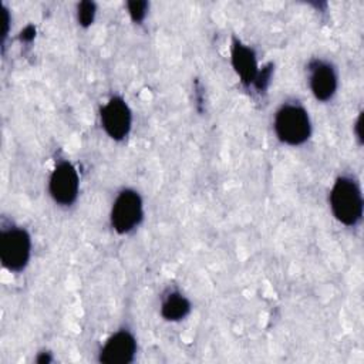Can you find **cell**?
Wrapping results in <instances>:
<instances>
[{
  "instance_id": "6",
  "label": "cell",
  "mask_w": 364,
  "mask_h": 364,
  "mask_svg": "<svg viewBox=\"0 0 364 364\" xmlns=\"http://www.w3.org/2000/svg\"><path fill=\"white\" fill-rule=\"evenodd\" d=\"M80 192V175L70 161H60L48 178V193L60 206H71Z\"/></svg>"
},
{
  "instance_id": "9",
  "label": "cell",
  "mask_w": 364,
  "mask_h": 364,
  "mask_svg": "<svg viewBox=\"0 0 364 364\" xmlns=\"http://www.w3.org/2000/svg\"><path fill=\"white\" fill-rule=\"evenodd\" d=\"M230 63L240 82L246 87L253 85L260 70L255 50L247 44H243L240 40L233 38L230 47Z\"/></svg>"
},
{
  "instance_id": "10",
  "label": "cell",
  "mask_w": 364,
  "mask_h": 364,
  "mask_svg": "<svg viewBox=\"0 0 364 364\" xmlns=\"http://www.w3.org/2000/svg\"><path fill=\"white\" fill-rule=\"evenodd\" d=\"M192 304L186 296H183L181 291L173 290L169 291L162 303H161V317L166 321H181L191 313Z\"/></svg>"
},
{
  "instance_id": "13",
  "label": "cell",
  "mask_w": 364,
  "mask_h": 364,
  "mask_svg": "<svg viewBox=\"0 0 364 364\" xmlns=\"http://www.w3.org/2000/svg\"><path fill=\"white\" fill-rule=\"evenodd\" d=\"M272 74H273V65L272 64H267L263 68H260L259 73H257V77H256V80L253 82V87L257 91H264L269 87V84H270Z\"/></svg>"
},
{
  "instance_id": "17",
  "label": "cell",
  "mask_w": 364,
  "mask_h": 364,
  "mask_svg": "<svg viewBox=\"0 0 364 364\" xmlns=\"http://www.w3.org/2000/svg\"><path fill=\"white\" fill-rule=\"evenodd\" d=\"M36 361H37L38 364H48V363H51V361H53V357H51V354H50V353L43 351V353H40V354L37 355Z\"/></svg>"
},
{
  "instance_id": "12",
  "label": "cell",
  "mask_w": 364,
  "mask_h": 364,
  "mask_svg": "<svg viewBox=\"0 0 364 364\" xmlns=\"http://www.w3.org/2000/svg\"><path fill=\"white\" fill-rule=\"evenodd\" d=\"M149 4L148 1L144 0H132L127 3V13L129 14V18L134 23H142L144 18L146 17Z\"/></svg>"
},
{
  "instance_id": "15",
  "label": "cell",
  "mask_w": 364,
  "mask_h": 364,
  "mask_svg": "<svg viewBox=\"0 0 364 364\" xmlns=\"http://www.w3.org/2000/svg\"><path fill=\"white\" fill-rule=\"evenodd\" d=\"M34 37H36V27L31 26V24L26 26V27L23 28V31L20 33V40H21V41H26V43L33 41Z\"/></svg>"
},
{
  "instance_id": "4",
  "label": "cell",
  "mask_w": 364,
  "mask_h": 364,
  "mask_svg": "<svg viewBox=\"0 0 364 364\" xmlns=\"http://www.w3.org/2000/svg\"><path fill=\"white\" fill-rule=\"evenodd\" d=\"M31 256V236L24 228L3 229L0 235L1 264L14 273L23 272Z\"/></svg>"
},
{
  "instance_id": "1",
  "label": "cell",
  "mask_w": 364,
  "mask_h": 364,
  "mask_svg": "<svg viewBox=\"0 0 364 364\" xmlns=\"http://www.w3.org/2000/svg\"><path fill=\"white\" fill-rule=\"evenodd\" d=\"M330 210L334 219L347 226L355 228L364 212V199L360 182L351 175H340L333 182L328 193Z\"/></svg>"
},
{
  "instance_id": "16",
  "label": "cell",
  "mask_w": 364,
  "mask_h": 364,
  "mask_svg": "<svg viewBox=\"0 0 364 364\" xmlns=\"http://www.w3.org/2000/svg\"><path fill=\"white\" fill-rule=\"evenodd\" d=\"M3 31H1V43H4L7 33H9V26H10V16L6 7H3Z\"/></svg>"
},
{
  "instance_id": "11",
  "label": "cell",
  "mask_w": 364,
  "mask_h": 364,
  "mask_svg": "<svg viewBox=\"0 0 364 364\" xmlns=\"http://www.w3.org/2000/svg\"><path fill=\"white\" fill-rule=\"evenodd\" d=\"M95 14H97V6L94 1L84 0L77 4V21L81 27L84 28L90 27L95 20Z\"/></svg>"
},
{
  "instance_id": "14",
  "label": "cell",
  "mask_w": 364,
  "mask_h": 364,
  "mask_svg": "<svg viewBox=\"0 0 364 364\" xmlns=\"http://www.w3.org/2000/svg\"><path fill=\"white\" fill-rule=\"evenodd\" d=\"M363 112H360L354 121V125H353V134H354V138L357 139L358 145L363 144Z\"/></svg>"
},
{
  "instance_id": "2",
  "label": "cell",
  "mask_w": 364,
  "mask_h": 364,
  "mask_svg": "<svg viewBox=\"0 0 364 364\" xmlns=\"http://www.w3.org/2000/svg\"><path fill=\"white\" fill-rule=\"evenodd\" d=\"M273 129L280 142L290 146L303 145L311 135L309 111L297 102L280 105L274 114Z\"/></svg>"
},
{
  "instance_id": "3",
  "label": "cell",
  "mask_w": 364,
  "mask_h": 364,
  "mask_svg": "<svg viewBox=\"0 0 364 364\" xmlns=\"http://www.w3.org/2000/svg\"><path fill=\"white\" fill-rule=\"evenodd\" d=\"M144 219V202L141 195L131 188H125L115 196L111 212L109 222L112 229L118 235H128L135 230Z\"/></svg>"
},
{
  "instance_id": "8",
  "label": "cell",
  "mask_w": 364,
  "mask_h": 364,
  "mask_svg": "<svg viewBox=\"0 0 364 364\" xmlns=\"http://www.w3.org/2000/svg\"><path fill=\"white\" fill-rule=\"evenodd\" d=\"M309 87L313 97L320 102L333 100L338 90V74L336 67L326 60L309 63Z\"/></svg>"
},
{
  "instance_id": "5",
  "label": "cell",
  "mask_w": 364,
  "mask_h": 364,
  "mask_svg": "<svg viewBox=\"0 0 364 364\" xmlns=\"http://www.w3.org/2000/svg\"><path fill=\"white\" fill-rule=\"evenodd\" d=\"M100 122L112 141H124L132 128V111L119 95H112L100 108Z\"/></svg>"
},
{
  "instance_id": "7",
  "label": "cell",
  "mask_w": 364,
  "mask_h": 364,
  "mask_svg": "<svg viewBox=\"0 0 364 364\" xmlns=\"http://www.w3.org/2000/svg\"><path fill=\"white\" fill-rule=\"evenodd\" d=\"M138 350L135 336L121 328L111 334L98 353V361L102 364H129L135 360Z\"/></svg>"
}]
</instances>
